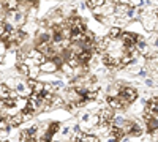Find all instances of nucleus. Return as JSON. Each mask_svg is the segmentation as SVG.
Masks as SVG:
<instances>
[{
	"label": "nucleus",
	"mask_w": 158,
	"mask_h": 142,
	"mask_svg": "<svg viewBox=\"0 0 158 142\" xmlns=\"http://www.w3.org/2000/svg\"><path fill=\"white\" fill-rule=\"evenodd\" d=\"M40 68H41V73H56L60 67H59V63L56 60L48 59V60H44L41 65H40Z\"/></svg>",
	"instance_id": "obj_4"
},
{
	"label": "nucleus",
	"mask_w": 158,
	"mask_h": 142,
	"mask_svg": "<svg viewBox=\"0 0 158 142\" xmlns=\"http://www.w3.org/2000/svg\"><path fill=\"white\" fill-rule=\"evenodd\" d=\"M146 85H147V87H153V85H155V82H153L152 77H147V79H146Z\"/></svg>",
	"instance_id": "obj_16"
},
{
	"label": "nucleus",
	"mask_w": 158,
	"mask_h": 142,
	"mask_svg": "<svg viewBox=\"0 0 158 142\" xmlns=\"http://www.w3.org/2000/svg\"><path fill=\"white\" fill-rule=\"evenodd\" d=\"M130 3H115V14H127V13L130 11Z\"/></svg>",
	"instance_id": "obj_9"
},
{
	"label": "nucleus",
	"mask_w": 158,
	"mask_h": 142,
	"mask_svg": "<svg viewBox=\"0 0 158 142\" xmlns=\"http://www.w3.org/2000/svg\"><path fill=\"white\" fill-rule=\"evenodd\" d=\"M142 18V24H144V29L146 30H149V32H153L155 29H156V14H155V11L152 13V14H142L141 16Z\"/></svg>",
	"instance_id": "obj_3"
},
{
	"label": "nucleus",
	"mask_w": 158,
	"mask_h": 142,
	"mask_svg": "<svg viewBox=\"0 0 158 142\" xmlns=\"http://www.w3.org/2000/svg\"><path fill=\"white\" fill-rule=\"evenodd\" d=\"M122 32H123L122 27H117V25H111L109 30H108V36L112 38V40H117V38H120Z\"/></svg>",
	"instance_id": "obj_8"
},
{
	"label": "nucleus",
	"mask_w": 158,
	"mask_h": 142,
	"mask_svg": "<svg viewBox=\"0 0 158 142\" xmlns=\"http://www.w3.org/2000/svg\"><path fill=\"white\" fill-rule=\"evenodd\" d=\"M142 134V128L135 122V125H133V130H131V136H141Z\"/></svg>",
	"instance_id": "obj_15"
},
{
	"label": "nucleus",
	"mask_w": 158,
	"mask_h": 142,
	"mask_svg": "<svg viewBox=\"0 0 158 142\" xmlns=\"http://www.w3.org/2000/svg\"><path fill=\"white\" fill-rule=\"evenodd\" d=\"M130 3L135 5V6H139V5H142L144 2H142V0H130Z\"/></svg>",
	"instance_id": "obj_17"
},
{
	"label": "nucleus",
	"mask_w": 158,
	"mask_h": 142,
	"mask_svg": "<svg viewBox=\"0 0 158 142\" xmlns=\"http://www.w3.org/2000/svg\"><path fill=\"white\" fill-rule=\"evenodd\" d=\"M155 14H156V18H158V8L155 10Z\"/></svg>",
	"instance_id": "obj_19"
},
{
	"label": "nucleus",
	"mask_w": 158,
	"mask_h": 142,
	"mask_svg": "<svg viewBox=\"0 0 158 142\" xmlns=\"http://www.w3.org/2000/svg\"><path fill=\"white\" fill-rule=\"evenodd\" d=\"M141 30H146L144 29V24L142 22H133L131 25H128V32H133V33H138Z\"/></svg>",
	"instance_id": "obj_11"
},
{
	"label": "nucleus",
	"mask_w": 158,
	"mask_h": 142,
	"mask_svg": "<svg viewBox=\"0 0 158 142\" xmlns=\"http://www.w3.org/2000/svg\"><path fill=\"white\" fill-rule=\"evenodd\" d=\"M114 111H115V109H112L109 104L100 111V114H98V115H100V126H108V128H111L112 120H114Z\"/></svg>",
	"instance_id": "obj_2"
},
{
	"label": "nucleus",
	"mask_w": 158,
	"mask_h": 142,
	"mask_svg": "<svg viewBox=\"0 0 158 142\" xmlns=\"http://www.w3.org/2000/svg\"><path fill=\"white\" fill-rule=\"evenodd\" d=\"M16 71H18V74H19V76L29 77V74H30V67L27 65V63L21 62V63H18V67H16Z\"/></svg>",
	"instance_id": "obj_7"
},
{
	"label": "nucleus",
	"mask_w": 158,
	"mask_h": 142,
	"mask_svg": "<svg viewBox=\"0 0 158 142\" xmlns=\"http://www.w3.org/2000/svg\"><path fill=\"white\" fill-rule=\"evenodd\" d=\"M32 137H33V136H32V133H30L29 130H24V131L19 133V142H29Z\"/></svg>",
	"instance_id": "obj_12"
},
{
	"label": "nucleus",
	"mask_w": 158,
	"mask_h": 142,
	"mask_svg": "<svg viewBox=\"0 0 158 142\" xmlns=\"http://www.w3.org/2000/svg\"><path fill=\"white\" fill-rule=\"evenodd\" d=\"M29 142H40V139H36V137H32Z\"/></svg>",
	"instance_id": "obj_18"
},
{
	"label": "nucleus",
	"mask_w": 158,
	"mask_h": 142,
	"mask_svg": "<svg viewBox=\"0 0 158 142\" xmlns=\"http://www.w3.org/2000/svg\"><path fill=\"white\" fill-rule=\"evenodd\" d=\"M127 122H128V120H127L125 117H114L112 125H114V126H118V128H123Z\"/></svg>",
	"instance_id": "obj_13"
},
{
	"label": "nucleus",
	"mask_w": 158,
	"mask_h": 142,
	"mask_svg": "<svg viewBox=\"0 0 158 142\" xmlns=\"http://www.w3.org/2000/svg\"><path fill=\"white\" fill-rule=\"evenodd\" d=\"M120 95L122 96H125L130 103H133L136 98H138V90L135 88V87H122V90H120Z\"/></svg>",
	"instance_id": "obj_6"
},
{
	"label": "nucleus",
	"mask_w": 158,
	"mask_h": 142,
	"mask_svg": "<svg viewBox=\"0 0 158 142\" xmlns=\"http://www.w3.org/2000/svg\"><path fill=\"white\" fill-rule=\"evenodd\" d=\"M104 3H106V0H85L87 8L92 10V11H94L95 8H98V6H101V5H104Z\"/></svg>",
	"instance_id": "obj_10"
},
{
	"label": "nucleus",
	"mask_w": 158,
	"mask_h": 142,
	"mask_svg": "<svg viewBox=\"0 0 158 142\" xmlns=\"http://www.w3.org/2000/svg\"><path fill=\"white\" fill-rule=\"evenodd\" d=\"M147 114H152V115H158V96H152L147 99L146 103V111Z\"/></svg>",
	"instance_id": "obj_5"
},
{
	"label": "nucleus",
	"mask_w": 158,
	"mask_h": 142,
	"mask_svg": "<svg viewBox=\"0 0 158 142\" xmlns=\"http://www.w3.org/2000/svg\"><path fill=\"white\" fill-rule=\"evenodd\" d=\"M77 142H100V139L97 136H92V134H84Z\"/></svg>",
	"instance_id": "obj_14"
},
{
	"label": "nucleus",
	"mask_w": 158,
	"mask_h": 142,
	"mask_svg": "<svg viewBox=\"0 0 158 142\" xmlns=\"http://www.w3.org/2000/svg\"><path fill=\"white\" fill-rule=\"evenodd\" d=\"M100 125V115L97 114H90L85 112L79 117V126H81L82 131H89V130H94L95 126Z\"/></svg>",
	"instance_id": "obj_1"
}]
</instances>
